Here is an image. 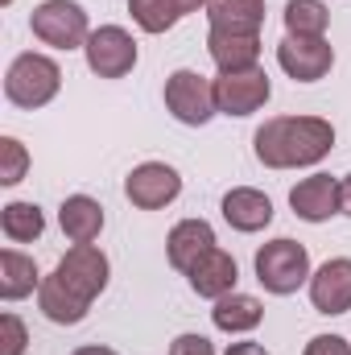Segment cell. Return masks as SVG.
Wrapping results in <instances>:
<instances>
[{
  "label": "cell",
  "instance_id": "obj_1",
  "mask_svg": "<svg viewBox=\"0 0 351 355\" xmlns=\"http://www.w3.org/2000/svg\"><path fill=\"white\" fill-rule=\"evenodd\" d=\"M252 149L264 170L318 166L335 149V128L323 116H273L257 128Z\"/></svg>",
  "mask_w": 351,
  "mask_h": 355
},
{
  "label": "cell",
  "instance_id": "obj_2",
  "mask_svg": "<svg viewBox=\"0 0 351 355\" xmlns=\"http://www.w3.org/2000/svg\"><path fill=\"white\" fill-rule=\"evenodd\" d=\"M58 87H62L58 62L46 58V54H33V50L21 54V58H12V67L4 75V99L17 103V107H25V112L46 107L58 95Z\"/></svg>",
  "mask_w": 351,
  "mask_h": 355
},
{
  "label": "cell",
  "instance_id": "obj_3",
  "mask_svg": "<svg viewBox=\"0 0 351 355\" xmlns=\"http://www.w3.org/2000/svg\"><path fill=\"white\" fill-rule=\"evenodd\" d=\"M257 281H261L268 293L277 297H289L298 293L306 281H310V252L306 244L298 240H268L261 252H257Z\"/></svg>",
  "mask_w": 351,
  "mask_h": 355
},
{
  "label": "cell",
  "instance_id": "obj_4",
  "mask_svg": "<svg viewBox=\"0 0 351 355\" xmlns=\"http://www.w3.org/2000/svg\"><path fill=\"white\" fill-rule=\"evenodd\" d=\"M50 277L58 281L62 293H71L83 310H91V302L108 289V257L95 244H75Z\"/></svg>",
  "mask_w": 351,
  "mask_h": 355
},
{
  "label": "cell",
  "instance_id": "obj_5",
  "mask_svg": "<svg viewBox=\"0 0 351 355\" xmlns=\"http://www.w3.org/2000/svg\"><path fill=\"white\" fill-rule=\"evenodd\" d=\"M29 29H33L37 42L54 46V50L87 46V37H91L87 12H83L75 0H42V4L29 12Z\"/></svg>",
  "mask_w": 351,
  "mask_h": 355
},
{
  "label": "cell",
  "instance_id": "obj_6",
  "mask_svg": "<svg viewBox=\"0 0 351 355\" xmlns=\"http://www.w3.org/2000/svg\"><path fill=\"white\" fill-rule=\"evenodd\" d=\"M83 54H87L91 75H99V79H124V75L137 67V42H132V33L120 29V25H99V29H91Z\"/></svg>",
  "mask_w": 351,
  "mask_h": 355
},
{
  "label": "cell",
  "instance_id": "obj_7",
  "mask_svg": "<svg viewBox=\"0 0 351 355\" xmlns=\"http://www.w3.org/2000/svg\"><path fill=\"white\" fill-rule=\"evenodd\" d=\"M268 95H273V83H268V75L261 67H252V71H219V79H215V107L223 116H252L268 103Z\"/></svg>",
  "mask_w": 351,
  "mask_h": 355
},
{
  "label": "cell",
  "instance_id": "obj_8",
  "mask_svg": "<svg viewBox=\"0 0 351 355\" xmlns=\"http://www.w3.org/2000/svg\"><path fill=\"white\" fill-rule=\"evenodd\" d=\"M166 107L174 112V120L198 128L219 112L215 107V83H207L198 71H174L166 79Z\"/></svg>",
  "mask_w": 351,
  "mask_h": 355
},
{
  "label": "cell",
  "instance_id": "obj_9",
  "mask_svg": "<svg viewBox=\"0 0 351 355\" xmlns=\"http://www.w3.org/2000/svg\"><path fill=\"white\" fill-rule=\"evenodd\" d=\"M277 62L293 83H318L335 67V50L327 37H289L277 46Z\"/></svg>",
  "mask_w": 351,
  "mask_h": 355
},
{
  "label": "cell",
  "instance_id": "obj_10",
  "mask_svg": "<svg viewBox=\"0 0 351 355\" xmlns=\"http://www.w3.org/2000/svg\"><path fill=\"white\" fill-rule=\"evenodd\" d=\"M124 194L141 211H162V207H170L182 194V178L166 162H145V166H137L132 174L124 178Z\"/></svg>",
  "mask_w": 351,
  "mask_h": 355
},
{
  "label": "cell",
  "instance_id": "obj_11",
  "mask_svg": "<svg viewBox=\"0 0 351 355\" xmlns=\"http://www.w3.org/2000/svg\"><path fill=\"white\" fill-rule=\"evenodd\" d=\"M289 207L298 219L306 223H327L331 215L343 211V198H339V182L331 174H310L302 178L293 190H289Z\"/></svg>",
  "mask_w": 351,
  "mask_h": 355
},
{
  "label": "cell",
  "instance_id": "obj_12",
  "mask_svg": "<svg viewBox=\"0 0 351 355\" xmlns=\"http://www.w3.org/2000/svg\"><path fill=\"white\" fill-rule=\"evenodd\" d=\"M310 302L318 314H348L351 310V261L335 257L310 277Z\"/></svg>",
  "mask_w": 351,
  "mask_h": 355
},
{
  "label": "cell",
  "instance_id": "obj_13",
  "mask_svg": "<svg viewBox=\"0 0 351 355\" xmlns=\"http://www.w3.org/2000/svg\"><path fill=\"white\" fill-rule=\"evenodd\" d=\"M211 248H215V227L207 219H182V223H174V232L166 240V257L178 272H190Z\"/></svg>",
  "mask_w": 351,
  "mask_h": 355
},
{
  "label": "cell",
  "instance_id": "obj_14",
  "mask_svg": "<svg viewBox=\"0 0 351 355\" xmlns=\"http://www.w3.org/2000/svg\"><path fill=\"white\" fill-rule=\"evenodd\" d=\"M190 277V289L198 293V297H211V302H219V297H228V293H236V281H240V268H236V257L232 252H223V248H211L198 265L186 272Z\"/></svg>",
  "mask_w": 351,
  "mask_h": 355
},
{
  "label": "cell",
  "instance_id": "obj_15",
  "mask_svg": "<svg viewBox=\"0 0 351 355\" xmlns=\"http://www.w3.org/2000/svg\"><path fill=\"white\" fill-rule=\"evenodd\" d=\"M223 219L236 232L252 236V232H261V227L273 223V202H268V194L252 190V186H236V190L223 194Z\"/></svg>",
  "mask_w": 351,
  "mask_h": 355
},
{
  "label": "cell",
  "instance_id": "obj_16",
  "mask_svg": "<svg viewBox=\"0 0 351 355\" xmlns=\"http://www.w3.org/2000/svg\"><path fill=\"white\" fill-rule=\"evenodd\" d=\"M207 54L215 58L219 71H252L257 58H261V37L257 33H219V29H211Z\"/></svg>",
  "mask_w": 351,
  "mask_h": 355
},
{
  "label": "cell",
  "instance_id": "obj_17",
  "mask_svg": "<svg viewBox=\"0 0 351 355\" xmlns=\"http://www.w3.org/2000/svg\"><path fill=\"white\" fill-rule=\"evenodd\" d=\"M207 17L219 33H261L264 0H207Z\"/></svg>",
  "mask_w": 351,
  "mask_h": 355
},
{
  "label": "cell",
  "instance_id": "obj_18",
  "mask_svg": "<svg viewBox=\"0 0 351 355\" xmlns=\"http://www.w3.org/2000/svg\"><path fill=\"white\" fill-rule=\"evenodd\" d=\"M198 8H207V0H128V12L145 33H166Z\"/></svg>",
  "mask_w": 351,
  "mask_h": 355
},
{
  "label": "cell",
  "instance_id": "obj_19",
  "mask_svg": "<svg viewBox=\"0 0 351 355\" xmlns=\"http://www.w3.org/2000/svg\"><path fill=\"white\" fill-rule=\"evenodd\" d=\"M58 223H62V232L75 240V244H91V240H99V232H103V207L87 198V194H71L62 207H58Z\"/></svg>",
  "mask_w": 351,
  "mask_h": 355
},
{
  "label": "cell",
  "instance_id": "obj_20",
  "mask_svg": "<svg viewBox=\"0 0 351 355\" xmlns=\"http://www.w3.org/2000/svg\"><path fill=\"white\" fill-rule=\"evenodd\" d=\"M33 289H42L37 265H33L25 252L4 248V252H0V297H4V302H21V297H29Z\"/></svg>",
  "mask_w": 351,
  "mask_h": 355
},
{
  "label": "cell",
  "instance_id": "obj_21",
  "mask_svg": "<svg viewBox=\"0 0 351 355\" xmlns=\"http://www.w3.org/2000/svg\"><path fill=\"white\" fill-rule=\"evenodd\" d=\"M211 318H215L219 331H228V335H244V331H257V327H261L264 306L252 297V293H228V297L215 302Z\"/></svg>",
  "mask_w": 351,
  "mask_h": 355
},
{
  "label": "cell",
  "instance_id": "obj_22",
  "mask_svg": "<svg viewBox=\"0 0 351 355\" xmlns=\"http://www.w3.org/2000/svg\"><path fill=\"white\" fill-rule=\"evenodd\" d=\"M0 232H4V240H12V244H33V240L46 232V215H42V207H33V202H8V207L0 211Z\"/></svg>",
  "mask_w": 351,
  "mask_h": 355
},
{
  "label": "cell",
  "instance_id": "obj_23",
  "mask_svg": "<svg viewBox=\"0 0 351 355\" xmlns=\"http://www.w3.org/2000/svg\"><path fill=\"white\" fill-rule=\"evenodd\" d=\"M331 25V8L323 0H289L285 4V33L289 37H323Z\"/></svg>",
  "mask_w": 351,
  "mask_h": 355
},
{
  "label": "cell",
  "instance_id": "obj_24",
  "mask_svg": "<svg viewBox=\"0 0 351 355\" xmlns=\"http://www.w3.org/2000/svg\"><path fill=\"white\" fill-rule=\"evenodd\" d=\"M37 306H42V314H46L50 322H58V327H75V322L87 318V310H83L71 293H62L54 277L42 281V289H37Z\"/></svg>",
  "mask_w": 351,
  "mask_h": 355
},
{
  "label": "cell",
  "instance_id": "obj_25",
  "mask_svg": "<svg viewBox=\"0 0 351 355\" xmlns=\"http://www.w3.org/2000/svg\"><path fill=\"white\" fill-rule=\"evenodd\" d=\"M29 170V153L17 137H0V182L4 186H17Z\"/></svg>",
  "mask_w": 351,
  "mask_h": 355
},
{
  "label": "cell",
  "instance_id": "obj_26",
  "mask_svg": "<svg viewBox=\"0 0 351 355\" xmlns=\"http://www.w3.org/2000/svg\"><path fill=\"white\" fill-rule=\"evenodd\" d=\"M25 343H29L25 322H21L12 310L0 314V355H25Z\"/></svg>",
  "mask_w": 351,
  "mask_h": 355
},
{
  "label": "cell",
  "instance_id": "obj_27",
  "mask_svg": "<svg viewBox=\"0 0 351 355\" xmlns=\"http://www.w3.org/2000/svg\"><path fill=\"white\" fill-rule=\"evenodd\" d=\"M306 355H351V343L339 335H314L306 343Z\"/></svg>",
  "mask_w": 351,
  "mask_h": 355
},
{
  "label": "cell",
  "instance_id": "obj_28",
  "mask_svg": "<svg viewBox=\"0 0 351 355\" xmlns=\"http://www.w3.org/2000/svg\"><path fill=\"white\" fill-rule=\"evenodd\" d=\"M170 355H215V347L203 335H178L170 343Z\"/></svg>",
  "mask_w": 351,
  "mask_h": 355
},
{
  "label": "cell",
  "instance_id": "obj_29",
  "mask_svg": "<svg viewBox=\"0 0 351 355\" xmlns=\"http://www.w3.org/2000/svg\"><path fill=\"white\" fill-rule=\"evenodd\" d=\"M223 355H268V352H264L261 343H232Z\"/></svg>",
  "mask_w": 351,
  "mask_h": 355
},
{
  "label": "cell",
  "instance_id": "obj_30",
  "mask_svg": "<svg viewBox=\"0 0 351 355\" xmlns=\"http://www.w3.org/2000/svg\"><path fill=\"white\" fill-rule=\"evenodd\" d=\"M339 198H343V215H351V174L339 182Z\"/></svg>",
  "mask_w": 351,
  "mask_h": 355
},
{
  "label": "cell",
  "instance_id": "obj_31",
  "mask_svg": "<svg viewBox=\"0 0 351 355\" xmlns=\"http://www.w3.org/2000/svg\"><path fill=\"white\" fill-rule=\"evenodd\" d=\"M71 355H116V352H112V347H95V343H91V347H79V352H71Z\"/></svg>",
  "mask_w": 351,
  "mask_h": 355
},
{
  "label": "cell",
  "instance_id": "obj_32",
  "mask_svg": "<svg viewBox=\"0 0 351 355\" xmlns=\"http://www.w3.org/2000/svg\"><path fill=\"white\" fill-rule=\"evenodd\" d=\"M0 4H12V0H0Z\"/></svg>",
  "mask_w": 351,
  "mask_h": 355
}]
</instances>
